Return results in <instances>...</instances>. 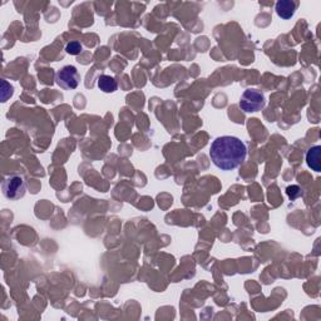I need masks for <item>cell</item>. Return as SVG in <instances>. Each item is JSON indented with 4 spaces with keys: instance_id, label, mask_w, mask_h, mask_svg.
I'll return each instance as SVG.
<instances>
[{
    "instance_id": "52a82bcc",
    "label": "cell",
    "mask_w": 321,
    "mask_h": 321,
    "mask_svg": "<svg viewBox=\"0 0 321 321\" xmlns=\"http://www.w3.org/2000/svg\"><path fill=\"white\" fill-rule=\"evenodd\" d=\"M98 87L101 91L104 92V93H113V92L117 91L118 84L117 81L113 77H110V75L102 74L99 75L98 78Z\"/></svg>"
},
{
    "instance_id": "ba28073f",
    "label": "cell",
    "mask_w": 321,
    "mask_h": 321,
    "mask_svg": "<svg viewBox=\"0 0 321 321\" xmlns=\"http://www.w3.org/2000/svg\"><path fill=\"white\" fill-rule=\"evenodd\" d=\"M82 44L78 43V42H70V43L67 44L65 47V52L70 55H78L82 52Z\"/></svg>"
},
{
    "instance_id": "9c48e42d",
    "label": "cell",
    "mask_w": 321,
    "mask_h": 321,
    "mask_svg": "<svg viewBox=\"0 0 321 321\" xmlns=\"http://www.w3.org/2000/svg\"><path fill=\"white\" fill-rule=\"evenodd\" d=\"M286 192H288L289 197H290L291 199H296L297 197L301 196V188L299 187V186H290V187L286 188Z\"/></svg>"
},
{
    "instance_id": "7a4b0ae2",
    "label": "cell",
    "mask_w": 321,
    "mask_h": 321,
    "mask_svg": "<svg viewBox=\"0 0 321 321\" xmlns=\"http://www.w3.org/2000/svg\"><path fill=\"white\" fill-rule=\"evenodd\" d=\"M265 97L260 91L254 88L246 89L242 93L241 101H240V108L244 112L251 113V112H259L265 107Z\"/></svg>"
},
{
    "instance_id": "6da1fadb",
    "label": "cell",
    "mask_w": 321,
    "mask_h": 321,
    "mask_svg": "<svg viewBox=\"0 0 321 321\" xmlns=\"http://www.w3.org/2000/svg\"><path fill=\"white\" fill-rule=\"evenodd\" d=\"M247 156V148L237 137L222 136L216 138L210 148V157L216 167L223 171H231L244 163Z\"/></svg>"
},
{
    "instance_id": "5b68a950",
    "label": "cell",
    "mask_w": 321,
    "mask_h": 321,
    "mask_svg": "<svg viewBox=\"0 0 321 321\" xmlns=\"http://www.w3.org/2000/svg\"><path fill=\"white\" fill-rule=\"evenodd\" d=\"M297 3L291 2V0H281L276 3V13L283 19H290L294 17L295 10H296Z\"/></svg>"
},
{
    "instance_id": "8992f818",
    "label": "cell",
    "mask_w": 321,
    "mask_h": 321,
    "mask_svg": "<svg viewBox=\"0 0 321 321\" xmlns=\"http://www.w3.org/2000/svg\"><path fill=\"white\" fill-rule=\"evenodd\" d=\"M320 153H321V147L320 146H314L307 151L306 153V163L311 170H314L315 172H320L321 171V159H320Z\"/></svg>"
},
{
    "instance_id": "277c9868",
    "label": "cell",
    "mask_w": 321,
    "mask_h": 321,
    "mask_svg": "<svg viewBox=\"0 0 321 321\" xmlns=\"http://www.w3.org/2000/svg\"><path fill=\"white\" fill-rule=\"evenodd\" d=\"M3 193L9 199H18L24 196L25 182L20 176H10L3 183Z\"/></svg>"
},
{
    "instance_id": "3957f363",
    "label": "cell",
    "mask_w": 321,
    "mask_h": 321,
    "mask_svg": "<svg viewBox=\"0 0 321 321\" xmlns=\"http://www.w3.org/2000/svg\"><path fill=\"white\" fill-rule=\"evenodd\" d=\"M55 82L63 89H75L81 82L79 73L73 65H65L57 72Z\"/></svg>"
}]
</instances>
